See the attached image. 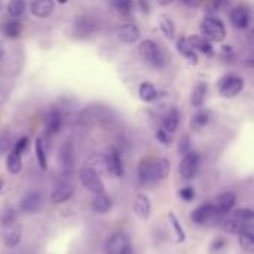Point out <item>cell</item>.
Instances as JSON below:
<instances>
[{"label":"cell","instance_id":"obj_1","mask_svg":"<svg viewBox=\"0 0 254 254\" xmlns=\"http://www.w3.org/2000/svg\"><path fill=\"white\" fill-rule=\"evenodd\" d=\"M138 52L143 60L155 68H162L165 65V57L159 45L152 39H144L138 45Z\"/></svg>","mask_w":254,"mask_h":254},{"label":"cell","instance_id":"obj_2","mask_svg":"<svg viewBox=\"0 0 254 254\" xmlns=\"http://www.w3.org/2000/svg\"><path fill=\"white\" fill-rule=\"evenodd\" d=\"M202 37H205L208 42H223L226 39V27L225 24L216 18V16H205L199 25Z\"/></svg>","mask_w":254,"mask_h":254},{"label":"cell","instance_id":"obj_3","mask_svg":"<svg viewBox=\"0 0 254 254\" xmlns=\"http://www.w3.org/2000/svg\"><path fill=\"white\" fill-rule=\"evenodd\" d=\"M217 88H219V92L225 98H232V97H237L243 91L244 79L237 74H226L217 82Z\"/></svg>","mask_w":254,"mask_h":254},{"label":"cell","instance_id":"obj_4","mask_svg":"<svg viewBox=\"0 0 254 254\" xmlns=\"http://www.w3.org/2000/svg\"><path fill=\"white\" fill-rule=\"evenodd\" d=\"M199 164H201V158L196 152H189L186 153L179 165V173L185 180H192L195 179V176L198 174L199 170Z\"/></svg>","mask_w":254,"mask_h":254},{"label":"cell","instance_id":"obj_5","mask_svg":"<svg viewBox=\"0 0 254 254\" xmlns=\"http://www.w3.org/2000/svg\"><path fill=\"white\" fill-rule=\"evenodd\" d=\"M79 179L82 182V185L92 193H101L104 192V183L101 180V177L98 176V173L94 168L89 167H83L79 171Z\"/></svg>","mask_w":254,"mask_h":254},{"label":"cell","instance_id":"obj_6","mask_svg":"<svg viewBox=\"0 0 254 254\" xmlns=\"http://www.w3.org/2000/svg\"><path fill=\"white\" fill-rule=\"evenodd\" d=\"M131 250L129 238L124 232H116L109 237L106 243V253L107 254H127Z\"/></svg>","mask_w":254,"mask_h":254},{"label":"cell","instance_id":"obj_7","mask_svg":"<svg viewBox=\"0 0 254 254\" xmlns=\"http://www.w3.org/2000/svg\"><path fill=\"white\" fill-rule=\"evenodd\" d=\"M217 219L220 220L223 217L216 214L213 204H202L190 213V220L196 225H205V223H210L211 220H217Z\"/></svg>","mask_w":254,"mask_h":254},{"label":"cell","instance_id":"obj_8","mask_svg":"<svg viewBox=\"0 0 254 254\" xmlns=\"http://www.w3.org/2000/svg\"><path fill=\"white\" fill-rule=\"evenodd\" d=\"M104 165H106V170L110 176L113 177H122L124 174V165H122V159H121V155L118 152V149L115 147H110L104 156Z\"/></svg>","mask_w":254,"mask_h":254},{"label":"cell","instance_id":"obj_9","mask_svg":"<svg viewBox=\"0 0 254 254\" xmlns=\"http://www.w3.org/2000/svg\"><path fill=\"white\" fill-rule=\"evenodd\" d=\"M229 19L232 22V25L238 30H246L250 27V22H252V13H250V9L247 6H237L231 10L229 13Z\"/></svg>","mask_w":254,"mask_h":254},{"label":"cell","instance_id":"obj_10","mask_svg":"<svg viewBox=\"0 0 254 254\" xmlns=\"http://www.w3.org/2000/svg\"><path fill=\"white\" fill-rule=\"evenodd\" d=\"M19 208L25 214H36L42 208V195L37 190H30L21 199Z\"/></svg>","mask_w":254,"mask_h":254},{"label":"cell","instance_id":"obj_11","mask_svg":"<svg viewBox=\"0 0 254 254\" xmlns=\"http://www.w3.org/2000/svg\"><path fill=\"white\" fill-rule=\"evenodd\" d=\"M235 202H237V195L234 192H225V193L217 196L213 207H214V211L217 216L225 217L235 207Z\"/></svg>","mask_w":254,"mask_h":254},{"label":"cell","instance_id":"obj_12","mask_svg":"<svg viewBox=\"0 0 254 254\" xmlns=\"http://www.w3.org/2000/svg\"><path fill=\"white\" fill-rule=\"evenodd\" d=\"M116 34H118V39H119L121 42L128 43V45L135 43V42L140 39V36H141L138 25H135V24H132V22L121 24V25L118 27Z\"/></svg>","mask_w":254,"mask_h":254},{"label":"cell","instance_id":"obj_13","mask_svg":"<svg viewBox=\"0 0 254 254\" xmlns=\"http://www.w3.org/2000/svg\"><path fill=\"white\" fill-rule=\"evenodd\" d=\"M132 210L135 213V216L141 220H147L152 211V202L149 199V196H146L144 193H138L134 199L132 204Z\"/></svg>","mask_w":254,"mask_h":254},{"label":"cell","instance_id":"obj_14","mask_svg":"<svg viewBox=\"0 0 254 254\" xmlns=\"http://www.w3.org/2000/svg\"><path fill=\"white\" fill-rule=\"evenodd\" d=\"M22 240V226L21 225H10L6 226V231L3 234V243L7 249H13L16 247Z\"/></svg>","mask_w":254,"mask_h":254},{"label":"cell","instance_id":"obj_15","mask_svg":"<svg viewBox=\"0 0 254 254\" xmlns=\"http://www.w3.org/2000/svg\"><path fill=\"white\" fill-rule=\"evenodd\" d=\"M54 7V0H33L30 4V12L37 18H48L52 15Z\"/></svg>","mask_w":254,"mask_h":254},{"label":"cell","instance_id":"obj_16","mask_svg":"<svg viewBox=\"0 0 254 254\" xmlns=\"http://www.w3.org/2000/svg\"><path fill=\"white\" fill-rule=\"evenodd\" d=\"M138 182L143 186L152 185L153 183V162L150 159H143L138 164Z\"/></svg>","mask_w":254,"mask_h":254},{"label":"cell","instance_id":"obj_17","mask_svg":"<svg viewBox=\"0 0 254 254\" xmlns=\"http://www.w3.org/2000/svg\"><path fill=\"white\" fill-rule=\"evenodd\" d=\"M73 193H74L73 186H70V185H61V186L55 188L51 192L49 199H51L52 204H63V202L68 201L73 196Z\"/></svg>","mask_w":254,"mask_h":254},{"label":"cell","instance_id":"obj_18","mask_svg":"<svg viewBox=\"0 0 254 254\" xmlns=\"http://www.w3.org/2000/svg\"><path fill=\"white\" fill-rule=\"evenodd\" d=\"M113 207V202L110 199V196L106 193V192H101V193H97L92 199V210L98 214H106L112 210Z\"/></svg>","mask_w":254,"mask_h":254},{"label":"cell","instance_id":"obj_19","mask_svg":"<svg viewBox=\"0 0 254 254\" xmlns=\"http://www.w3.org/2000/svg\"><path fill=\"white\" fill-rule=\"evenodd\" d=\"M188 43L193 51H199L205 55H213V52H214L211 42H208L202 36H190V37H188Z\"/></svg>","mask_w":254,"mask_h":254},{"label":"cell","instance_id":"obj_20","mask_svg":"<svg viewBox=\"0 0 254 254\" xmlns=\"http://www.w3.org/2000/svg\"><path fill=\"white\" fill-rule=\"evenodd\" d=\"M208 94V85L205 82H199L195 85V88L192 89V95H190V103L195 109H199L204 106L205 98Z\"/></svg>","mask_w":254,"mask_h":254},{"label":"cell","instance_id":"obj_21","mask_svg":"<svg viewBox=\"0 0 254 254\" xmlns=\"http://www.w3.org/2000/svg\"><path fill=\"white\" fill-rule=\"evenodd\" d=\"M58 159H60V164L64 170H70L73 167V161H74V150H73V144L70 141L64 143L61 147H60V152H58Z\"/></svg>","mask_w":254,"mask_h":254},{"label":"cell","instance_id":"obj_22","mask_svg":"<svg viewBox=\"0 0 254 254\" xmlns=\"http://www.w3.org/2000/svg\"><path fill=\"white\" fill-rule=\"evenodd\" d=\"M63 125V116L58 110H51L45 118V128L48 134H57Z\"/></svg>","mask_w":254,"mask_h":254},{"label":"cell","instance_id":"obj_23","mask_svg":"<svg viewBox=\"0 0 254 254\" xmlns=\"http://www.w3.org/2000/svg\"><path fill=\"white\" fill-rule=\"evenodd\" d=\"M170 174V161L165 158L158 159L153 162V183H159L165 180Z\"/></svg>","mask_w":254,"mask_h":254},{"label":"cell","instance_id":"obj_24","mask_svg":"<svg viewBox=\"0 0 254 254\" xmlns=\"http://www.w3.org/2000/svg\"><path fill=\"white\" fill-rule=\"evenodd\" d=\"M138 97L144 103H153L159 97V94H158V91H156V88H155L153 83L143 82L140 85V88H138Z\"/></svg>","mask_w":254,"mask_h":254},{"label":"cell","instance_id":"obj_25","mask_svg":"<svg viewBox=\"0 0 254 254\" xmlns=\"http://www.w3.org/2000/svg\"><path fill=\"white\" fill-rule=\"evenodd\" d=\"M180 124V113L177 109H170L164 116V129L170 134L176 132Z\"/></svg>","mask_w":254,"mask_h":254},{"label":"cell","instance_id":"obj_26","mask_svg":"<svg viewBox=\"0 0 254 254\" xmlns=\"http://www.w3.org/2000/svg\"><path fill=\"white\" fill-rule=\"evenodd\" d=\"M177 51H179L183 57H186L192 64H196V63H198V55H196V52L189 46L186 37H179V39H177Z\"/></svg>","mask_w":254,"mask_h":254},{"label":"cell","instance_id":"obj_27","mask_svg":"<svg viewBox=\"0 0 254 254\" xmlns=\"http://www.w3.org/2000/svg\"><path fill=\"white\" fill-rule=\"evenodd\" d=\"M6 167H7V171L10 174H18L22 170V158H21V153H18L16 150L12 149L9 152V155H7Z\"/></svg>","mask_w":254,"mask_h":254},{"label":"cell","instance_id":"obj_28","mask_svg":"<svg viewBox=\"0 0 254 254\" xmlns=\"http://www.w3.org/2000/svg\"><path fill=\"white\" fill-rule=\"evenodd\" d=\"M238 243L244 252H247V253H253L254 252V237L249 228H246L243 232L238 234Z\"/></svg>","mask_w":254,"mask_h":254},{"label":"cell","instance_id":"obj_29","mask_svg":"<svg viewBox=\"0 0 254 254\" xmlns=\"http://www.w3.org/2000/svg\"><path fill=\"white\" fill-rule=\"evenodd\" d=\"M247 226L240 223L237 219L234 217H228V219H223L222 220V229L226 232V234H232V235H238L240 232H243Z\"/></svg>","mask_w":254,"mask_h":254},{"label":"cell","instance_id":"obj_30","mask_svg":"<svg viewBox=\"0 0 254 254\" xmlns=\"http://www.w3.org/2000/svg\"><path fill=\"white\" fill-rule=\"evenodd\" d=\"M158 22H159L161 31L164 33L165 37H168V39H174L176 37V25H174L171 18H168L167 15H161L158 18Z\"/></svg>","mask_w":254,"mask_h":254},{"label":"cell","instance_id":"obj_31","mask_svg":"<svg viewBox=\"0 0 254 254\" xmlns=\"http://www.w3.org/2000/svg\"><path fill=\"white\" fill-rule=\"evenodd\" d=\"M34 150H36V158H37L39 167H40L42 170H46V168H48V158H46V149H45L43 138H40V137L36 138Z\"/></svg>","mask_w":254,"mask_h":254},{"label":"cell","instance_id":"obj_32","mask_svg":"<svg viewBox=\"0 0 254 254\" xmlns=\"http://www.w3.org/2000/svg\"><path fill=\"white\" fill-rule=\"evenodd\" d=\"M21 30H22V25H21V22H19L16 18H13V19L7 21V22L4 24V28H3V31H4L6 37H9V39H15V37H18V36L21 34Z\"/></svg>","mask_w":254,"mask_h":254},{"label":"cell","instance_id":"obj_33","mask_svg":"<svg viewBox=\"0 0 254 254\" xmlns=\"http://www.w3.org/2000/svg\"><path fill=\"white\" fill-rule=\"evenodd\" d=\"M15 220H16V211H15V208L10 207V205L3 207L1 211H0V223L6 228V226L13 225Z\"/></svg>","mask_w":254,"mask_h":254},{"label":"cell","instance_id":"obj_34","mask_svg":"<svg viewBox=\"0 0 254 254\" xmlns=\"http://www.w3.org/2000/svg\"><path fill=\"white\" fill-rule=\"evenodd\" d=\"M27 9V4L24 0H10L7 4V12L12 18H19Z\"/></svg>","mask_w":254,"mask_h":254},{"label":"cell","instance_id":"obj_35","mask_svg":"<svg viewBox=\"0 0 254 254\" xmlns=\"http://www.w3.org/2000/svg\"><path fill=\"white\" fill-rule=\"evenodd\" d=\"M168 219H170V223H171V226H173V229H174V232H176L177 243H185V241H186V234H185L183 228L180 226V222H179L177 216H176L173 211H170V213H168Z\"/></svg>","mask_w":254,"mask_h":254},{"label":"cell","instance_id":"obj_36","mask_svg":"<svg viewBox=\"0 0 254 254\" xmlns=\"http://www.w3.org/2000/svg\"><path fill=\"white\" fill-rule=\"evenodd\" d=\"M234 219H237L240 223H243V225H246V226H249L252 222L254 220V213L250 210V208H240V210H237L235 213H234V216H232Z\"/></svg>","mask_w":254,"mask_h":254},{"label":"cell","instance_id":"obj_37","mask_svg":"<svg viewBox=\"0 0 254 254\" xmlns=\"http://www.w3.org/2000/svg\"><path fill=\"white\" fill-rule=\"evenodd\" d=\"M208 122H210L208 113H205V112H198V113L192 118L190 125H192L193 129H201V128H204Z\"/></svg>","mask_w":254,"mask_h":254},{"label":"cell","instance_id":"obj_38","mask_svg":"<svg viewBox=\"0 0 254 254\" xmlns=\"http://www.w3.org/2000/svg\"><path fill=\"white\" fill-rule=\"evenodd\" d=\"M113 4L121 15H127V16L131 15L132 7H134L132 0H113Z\"/></svg>","mask_w":254,"mask_h":254},{"label":"cell","instance_id":"obj_39","mask_svg":"<svg viewBox=\"0 0 254 254\" xmlns=\"http://www.w3.org/2000/svg\"><path fill=\"white\" fill-rule=\"evenodd\" d=\"M12 138H10V135L7 134V132H0V155H3V153H6V152H9L10 149H12Z\"/></svg>","mask_w":254,"mask_h":254},{"label":"cell","instance_id":"obj_40","mask_svg":"<svg viewBox=\"0 0 254 254\" xmlns=\"http://www.w3.org/2000/svg\"><path fill=\"white\" fill-rule=\"evenodd\" d=\"M190 149H192L190 137H189V135H183V137L180 138V141H179V153H180L182 156H185L186 153L192 152Z\"/></svg>","mask_w":254,"mask_h":254},{"label":"cell","instance_id":"obj_41","mask_svg":"<svg viewBox=\"0 0 254 254\" xmlns=\"http://www.w3.org/2000/svg\"><path fill=\"white\" fill-rule=\"evenodd\" d=\"M156 140H158L161 144H164V146H170V144H171V135H170V132H167L164 128L156 129Z\"/></svg>","mask_w":254,"mask_h":254},{"label":"cell","instance_id":"obj_42","mask_svg":"<svg viewBox=\"0 0 254 254\" xmlns=\"http://www.w3.org/2000/svg\"><path fill=\"white\" fill-rule=\"evenodd\" d=\"M28 144H30V138L28 137H21L16 143H15V146H13V150H16L18 153H24L25 150H27V147H28Z\"/></svg>","mask_w":254,"mask_h":254},{"label":"cell","instance_id":"obj_43","mask_svg":"<svg viewBox=\"0 0 254 254\" xmlns=\"http://www.w3.org/2000/svg\"><path fill=\"white\" fill-rule=\"evenodd\" d=\"M179 195H180V198H182L183 201H188V202H189V201H192V199L195 198V190H193V188L186 186V188L180 189Z\"/></svg>","mask_w":254,"mask_h":254},{"label":"cell","instance_id":"obj_44","mask_svg":"<svg viewBox=\"0 0 254 254\" xmlns=\"http://www.w3.org/2000/svg\"><path fill=\"white\" fill-rule=\"evenodd\" d=\"M204 1H205V0H182V3H183V4H186L188 7H192V9L199 7Z\"/></svg>","mask_w":254,"mask_h":254},{"label":"cell","instance_id":"obj_45","mask_svg":"<svg viewBox=\"0 0 254 254\" xmlns=\"http://www.w3.org/2000/svg\"><path fill=\"white\" fill-rule=\"evenodd\" d=\"M138 3H140V6L143 7V10H144L146 13H149V4H146V0H138Z\"/></svg>","mask_w":254,"mask_h":254},{"label":"cell","instance_id":"obj_46","mask_svg":"<svg viewBox=\"0 0 254 254\" xmlns=\"http://www.w3.org/2000/svg\"><path fill=\"white\" fill-rule=\"evenodd\" d=\"M159 6H170L174 0H156Z\"/></svg>","mask_w":254,"mask_h":254},{"label":"cell","instance_id":"obj_47","mask_svg":"<svg viewBox=\"0 0 254 254\" xmlns=\"http://www.w3.org/2000/svg\"><path fill=\"white\" fill-rule=\"evenodd\" d=\"M3 55H4V48H3V45L0 43V61L3 60Z\"/></svg>","mask_w":254,"mask_h":254},{"label":"cell","instance_id":"obj_48","mask_svg":"<svg viewBox=\"0 0 254 254\" xmlns=\"http://www.w3.org/2000/svg\"><path fill=\"white\" fill-rule=\"evenodd\" d=\"M58 1H60V3H65L67 0H58Z\"/></svg>","mask_w":254,"mask_h":254},{"label":"cell","instance_id":"obj_49","mask_svg":"<svg viewBox=\"0 0 254 254\" xmlns=\"http://www.w3.org/2000/svg\"><path fill=\"white\" fill-rule=\"evenodd\" d=\"M1 186H3V185H1V180H0V189H1Z\"/></svg>","mask_w":254,"mask_h":254},{"label":"cell","instance_id":"obj_50","mask_svg":"<svg viewBox=\"0 0 254 254\" xmlns=\"http://www.w3.org/2000/svg\"><path fill=\"white\" fill-rule=\"evenodd\" d=\"M0 10H1V0H0Z\"/></svg>","mask_w":254,"mask_h":254}]
</instances>
